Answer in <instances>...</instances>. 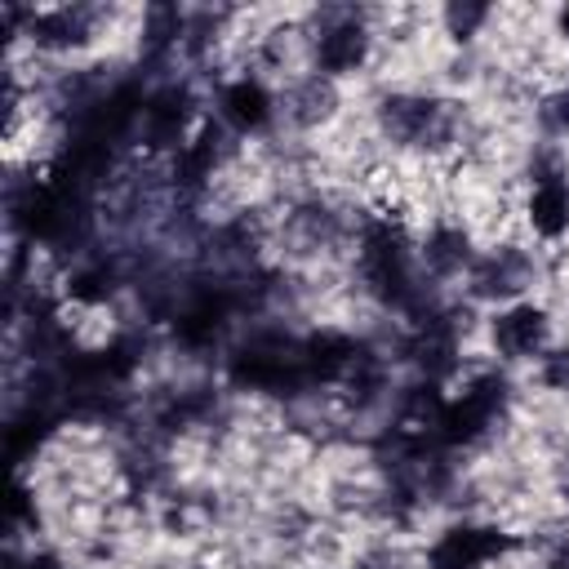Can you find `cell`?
Wrapping results in <instances>:
<instances>
[{
	"label": "cell",
	"instance_id": "1",
	"mask_svg": "<svg viewBox=\"0 0 569 569\" xmlns=\"http://www.w3.org/2000/svg\"><path fill=\"white\" fill-rule=\"evenodd\" d=\"M556 36L569 44V4H556Z\"/></svg>",
	"mask_w": 569,
	"mask_h": 569
}]
</instances>
